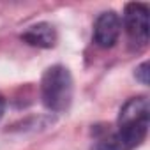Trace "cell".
Instances as JSON below:
<instances>
[{
  "mask_svg": "<svg viewBox=\"0 0 150 150\" xmlns=\"http://www.w3.org/2000/svg\"><path fill=\"white\" fill-rule=\"evenodd\" d=\"M150 124V104L145 96L129 99L118 113L117 131H104L94 150H132L143 143Z\"/></svg>",
  "mask_w": 150,
  "mask_h": 150,
  "instance_id": "cell-1",
  "label": "cell"
},
{
  "mask_svg": "<svg viewBox=\"0 0 150 150\" xmlns=\"http://www.w3.org/2000/svg\"><path fill=\"white\" fill-rule=\"evenodd\" d=\"M134 76L141 85H148L150 83V64L148 62H141L136 71H134Z\"/></svg>",
  "mask_w": 150,
  "mask_h": 150,
  "instance_id": "cell-6",
  "label": "cell"
},
{
  "mask_svg": "<svg viewBox=\"0 0 150 150\" xmlns=\"http://www.w3.org/2000/svg\"><path fill=\"white\" fill-rule=\"evenodd\" d=\"M21 39L30 44V46H35V48H53L57 44V30L51 23H35L32 27H28L23 34H21Z\"/></svg>",
  "mask_w": 150,
  "mask_h": 150,
  "instance_id": "cell-5",
  "label": "cell"
},
{
  "mask_svg": "<svg viewBox=\"0 0 150 150\" xmlns=\"http://www.w3.org/2000/svg\"><path fill=\"white\" fill-rule=\"evenodd\" d=\"M124 27L129 41L143 48L148 42V6L141 2H131L124 9Z\"/></svg>",
  "mask_w": 150,
  "mask_h": 150,
  "instance_id": "cell-3",
  "label": "cell"
},
{
  "mask_svg": "<svg viewBox=\"0 0 150 150\" xmlns=\"http://www.w3.org/2000/svg\"><path fill=\"white\" fill-rule=\"evenodd\" d=\"M74 96L72 74L65 65H51L41 78V99L46 110L53 113H64L71 108Z\"/></svg>",
  "mask_w": 150,
  "mask_h": 150,
  "instance_id": "cell-2",
  "label": "cell"
},
{
  "mask_svg": "<svg viewBox=\"0 0 150 150\" xmlns=\"http://www.w3.org/2000/svg\"><path fill=\"white\" fill-rule=\"evenodd\" d=\"M4 113H6V99L2 97V94H0V118L4 117Z\"/></svg>",
  "mask_w": 150,
  "mask_h": 150,
  "instance_id": "cell-7",
  "label": "cell"
},
{
  "mask_svg": "<svg viewBox=\"0 0 150 150\" xmlns=\"http://www.w3.org/2000/svg\"><path fill=\"white\" fill-rule=\"evenodd\" d=\"M122 21L115 11H104L97 16L94 23V42L99 48H113L120 37Z\"/></svg>",
  "mask_w": 150,
  "mask_h": 150,
  "instance_id": "cell-4",
  "label": "cell"
}]
</instances>
